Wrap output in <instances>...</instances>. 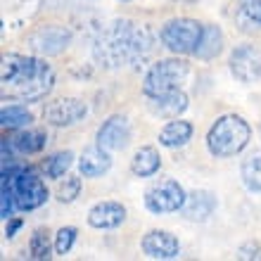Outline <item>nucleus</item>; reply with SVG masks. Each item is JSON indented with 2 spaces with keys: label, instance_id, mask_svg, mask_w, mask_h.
Masks as SVG:
<instances>
[{
  "label": "nucleus",
  "instance_id": "nucleus-12",
  "mask_svg": "<svg viewBox=\"0 0 261 261\" xmlns=\"http://www.w3.org/2000/svg\"><path fill=\"white\" fill-rule=\"evenodd\" d=\"M126 221V206L114 199H105L97 202L95 206H90L88 212V226L97 228V230H112L119 228Z\"/></svg>",
  "mask_w": 261,
  "mask_h": 261
},
{
  "label": "nucleus",
  "instance_id": "nucleus-15",
  "mask_svg": "<svg viewBox=\"0 0 261 261\" xmlns=\"http://www.w3.org/2000/svg\"><path fill=\"white\" fill-rule=\"evenodd\" d=\"M112 169V154L110 150H105L102 145H93L86 147L79 159V171L83 178H100Z\"/></svg>",
  "mask_w": 261,
  "mask_h": 261
},
{
  "label": "nucleus",
  "instance_id": "nucleus-8",
  "mask_svg": "<svg viewBox=\"0 0 261 261\" xmlns=\"http://www.w3.org/2000/svg\"><path fill=\"white\" fill-rule=\"evenodd\" d=\"M71 31L67 27H60V24H45V27H38L34 34L27 38L29 48L34 50L36 55L43 57H55L62 55L64 50L71 45Z\"/></svg>",
  "mask_w": 261,
  "mask_h": 261
},
{
  "label": "nucleus",
  "instance_id": "nucleus-29",
  "mask_svg": "<svg viewBox=\"0 0 261 261\" xmlns=\"http://www.w3.org/2000/svg\"><path fill=\"white\" fill-rule=\"evenodd\" d=\"M24 226V221L21 219H7V223H5V238H14V235H17V230H19V228Z\"/></svg>",
  "mask_w": 261,
  "mask_h": 261
},
{
  "label": "nucleus",
  "instance_id": "nucleus-4",
  "mask_svg": "<svg viewBox=\"0 0 261 261\" xmlns=\"http://www.w3.org/2000/svg\"><path fill=\"white\" fill-rule=\"evenodd\" d=\"M188 74H190V64L186 60H178V55L157 60L143 79V95L154 97L173 88H180V83L188 79Z\"/></svg>",
  "mask_w": 261,
  "mask_h": 261
},
{
  "label": "nucleus",
  "instance_id": "nucleus-25",
  "mask_svg": "<svg viewBox=\"0 0 261 261\" xmlns=\"http://www.w3.org/2000/svg\"><path fill=\"white\" fill-rule=\"evenodd\" d=\"M53 242H50V233L45 228H36L34 235H31V242H29V256L36 261H45L53 256Z\"/></svg>",
  "mask_w": 261,
  "mask_h": 261
},
{
  "label": "nucleus",
  "instance_id": "nucleus-5",
  "mask_svg": "<svg viewBox=\"0 0 261 261\" xmlns=\"http://www.w3.org/2000/svg\"><path fill=\"white\" fill-rule=\"evenodd\" d=\"M204 34V24L190 17H176L169 19L159 31V41L173 55H195L199 41Z\"/></svg>",
  "mask_w": 261,
  "mask_h": 261
},
{
  "label": "nucleus",
  "instance_id": "nucleus-14",
  "mask_svg": "<svg viewBox=\"0 0 261 261\" xmlns=\"http://www.w3.org/2000/svg\"><path fill=\"white\" fill-rule=\"evenodd\" d=\"M150 102V112L154 117H162V119H178L183 112L188 110V95L183 93L180 88H173L169 93H162V95H154V97H147Z\"/></svg>",
  "mask_w": 261,
  "mask_h": 261
},
{
  "label": "nucleus",
  "instance_id": "nucleus-30",
  "mask_svg": "<svg viewBox=\"0 0 261 261\" xmlns=\"http://www.w3.org/2000/svg\"><path fill=\"white\" fill-rule=\"evenodd\" d=\"M124 3H128V0H124Z\"/></svg>",
  "mask_w": 261,
  "mask_h": 261
},
{
  "label": "nucleus",
  "instance_id": "nucleus-27",
  "mask_svg": "<svg viewBox=\"0 0 261 261\" xmlns=\"http://www.w3.org/2000/svg\"><path fill=\"white\" fill-rule=\"evenodd\" d=\"M76 235H79V230H76L74 226H64L57 230V235H55V254L57 256H64L71 252V247H74V242H76Z\"/></svg>",
  "mask_w": 261,
  "mask_h": 261
},
{
  "label": "nucleus",
  "instance_id": "nucleus-28",
  "mask_svg": "<svg viewBox=\"0 0 261 261\" xmlns=\"http://www.w3.org/2000/svg\"><path fill=\"white\" fill-rule=\"evenodd\" d=\"M238 259L261 261V245H259V242H245V245L238 249Z\"/></svg>",
  "mask_w": 261,
  "mask_h": 261
},
{
  "label": "nucleus",
  "instance_id": "nucleus-20",
  "mask_svg": "<svg viewBox=\"0 0 261 261\" xmlns=\"http://www.w3.org/2000/svg\"><path fill=\"white\" fill-rule=\"evenodd\" d=\"M12 145L17 154H38L43 147L48 145V136L45 130H24L21 128L17 136L12 138Z\"/></svg>",
  "mask_w": 261,
  "mask_h": 261
},
{
  "label": "nucleus",
  "instance_id": "nucleus-6",
  "mask_svg": "<svg viewBox=\"0 0 261 261\" xmlns=\"http://www.w3.org/2000/svg\"><path fill=\"white\" fill-rule=\"evenodd\" d=\"M186 197H188V193L183 190V186H180L178 180L162 178L145 190L143 202H145V209L150 214H173L183 209Z\"/></svg>",
  "mask_w": 261,
  "mask_h": 261
},
{
  "label": "nucleus",
  "instance_id": "nucleus-1",
  "mask_svg": "<svg viewBox=\"0 0 261 261\" xmlns=\"http://www.w3.org/2000/svg\"><path fill=\"white\" fill-rule=\"evenodd\" d=\"M152 45L154 38L150 27H136L128 19H117L100 31L93 45V57L102 67L117 69L124 64L143 62L152 53Z\"/></svg>",
  "mask_w": 261,
  "mask_h": 261
},
{
  "label": "nucleus",
  "instance_id": "nucleus-10",
  "mask_svg": "<svg viewBox=\"0 0 261 261\" xmlns=\"http://www.w3.org/2000/svg\"><path fill=\"white\" fill-rule=\"evenodd\" d=\"M230 74L240 83H254L261 79V50L252 43H242L230 53Z\"/></svg>",
  "mask_w": 261,
  "mask_h": 261
},
{
  "label": "nucleus",
  "instance_id": "nucleus-11",
  "mask_svg": "<svg viewBox=\"0 0 261 261\" xmlns=\"http://www.w3.org/2000/svg\"><path fill=\"white\" fill-rule=\"evenodd\" d=\"M97 145H102L105 150L117 152L124 150L130 140V124L124 114H112L107 121H102V126L97 128L95 136Z\"/></svg>",
  "mask_w": 261,
  "mask_h": 261
},
{
  "label": "nucleus",
  "instance_id": "nucleus-16",
  "mask_svg": "<svg viewBox=\"0 0 261 261\" xmlns=\"http://www.w3.org/2000/svg\"><path fill=\"white\" fill-rule=\"evenodd\" d=\"M214 209H216V195L209 193V190H193V193H188L186 204H183L180 212H183V216L188 221L202 223V221L212 216Z\"/></svg>",
  "mask_w": 261,
  "mask_h": 261
},
{
  "label": "nucleus",
  "instance_id": "nucleus-13",
  "mask_svg": "<svg viewBox=\"0 0 261 261\" xmlns=\"http://www.w3.org/2000/svg\"><path fill=\"white\" fill-rule=\"evenodd\" d=\"M143 252L150 259H162V261L176 259L180 252L178 238L171 235L169 230H150L143 238Z\"/></svg>",
  "mask_w": 261,
  "mask_h": 261
},
{
  "label": "nucleus",
  "instance_id": "nucleus-24",
  "mask_svg": "<svg viewBox=\"0 0 261 261\" xmlns=\"http://www.w3.org/2000/svg\"><path fill=\"white\" fill-rule=\"evenodd\" d=\"M240 176L249 193H261V154H252L242 162Z\"/></svg>",
  "mask_w": 261,
  "mask_h": 261
},
{
  "label": "nucleus",
  "instance_id": "nucleus-7",
  "mask_svg": "<svg viewBox=\"0 0 261 261\" xmlns=\"http://www.w3.org/2000/svg\"><path fill=\"white\" fill-rule=\"evenodd\" d=\"M12 190L14 199H17V209H21V212H34V209L45 204L50 197L43 178L31 166H24L12 178Z\"/></svg>",
  "mask_w": 261,
  "mask_h": 261
},
{
  "label": "nucleus",
  "instance_id": "nucleus-18",
  "mask_svg": "<svg viewBox=\"0 0 261 261\" xmlns=\"http://www.w3.org/2000/svg\"><path fill=\"white\" fill-rule=\"evenodd\" d=\"M162 166V157H159V150L152 147V145H143L140 150H136L133 159H130V171L138 178H150L159 171Z\"/></svg>",
  "mask_w": 261,
  "mask_h": 261
},
{
  "label": "nucleus",
  "instance_id": "nucleus-21",
  "mask_svg": "<svg viewBox=\"0 0 261 261\" xmlns=\"http://www.w3.org/2000/svg\"><path fill=\"white\" fill-rule=\"evenodd\" d=\"M34 114L24 107V105H5L0 110V126L5 130H21L31 126Z\"/></svg>",
  "mask_w": 261,
  "mask_h": 261
},
{
  "label": "nucleus",
  "instance_id": "nucleus-23",
  "mask_svg": "<svg viewBox=\"0 0 261 261\" xmlns=\"http://www.w3.org/2000/svg\"><path fill=\"white\" fill-rule=\"evenodd\" d=\"M71 164H74V152H69V150L55 152L53 157H48L43 162V173H45L48 178L60 180L64 173L71 169Z\"/></svg>",
  "mask_w": 261,
  "mask_h": 261
},
{
  "label": "nucleus",
  "instance_id": "nucleus-3",
  "mask_svg": "<svg viewBox=\"0 0 261 261\" xmlns=\"http://www.w3.org/2000/svg\"><path fill=\"white\" fill-rule=\"evenodd\" d=\"M252 128L240 114H223L212 124L206 133V150L216 159H228L240 154L249 145Z\"/></svg>",
  "mask_w": 261,
  "mask_h": 261
},
{
  "label": "nucleus",
  "instance_id": "nucleus-17",
  "mask_svg": "<svg viewBox=\"0 0 261 261\" xmlns=\"http://www.w3.org/2000/svg\"><path fill=\"white\" fill-rule=\"evenodd\" d=\"M193 124L190 121H183V119H171L164 128L159 130V145H164L169 150H178V147H186L190 140H193Z\"/></svg>",
  "mask_w": 261,
  "mask_h": 261
},
{
  "label": "nucleus",
  "instance_id": "nucleus-22",
  "mask_svg": "<svg viewBox=\"0 0 261 261\" xmlns=\"http://www.w3.org/2000/svg\"><path fill=\"white\" fill-rule=\"evenodd\" d=\"M235 21L242 31L261 29V0H238V14Z\"/></svg>",
  "mask_w": 261,
  "mask_h": 261
},
{
  "label": "nucleus",
  "instance_id": "nucleus-19",
  "mask_svg": "<svg viewBox=\"0 0 261 261\" xmlns=\"http://www.w3.org/2000/svg\"><path fill=\"white\" fill-rule=\"evenodd\" d=\"M221 53H223V31L216 24H204V34H202V41L195 50V57L209 62L214 57H219Z\"/></svg>",
  "mask_w": 261,
  "mask_h": 261
},
{
  "label": "nucleus",
  "instance_id": "nucleus-9",
  "mask_svg": "<svg viewBox=\"0 0 261 261\" xmlns=\"http://www.w3.org/2000/svg\"><path fill=\"white\" fill-rule=\"evenodd\" d=\"M86 114H88V107L79 97H60L55 102L45 105V110H43V119L55 128H67V126L79 124L86 119Z\"/></svg>",
  "mask_w": 261,
  "mask_h": 261
},
{
  "label": "nucleus",
  "instance_id": "nucleus-2",
  "mask_svg": "<svg viewBox=\"0 0 261 261\" xmlns=\"http://www.w3.org/2000/svg\"><path fill=\"white\" fill-rule=\"evenodd\" d=\"M3 97L19 102H38L55 88V71L43 57L5 55L3 57Z\"/></svg>",
  "mask_w": 261,
  "mask_h": 261
},
{
  "label": "nucleus",
  "instance_id": "nucleus-26",
  "mask_svg": "<svg viewBox=\"0 0 261 261\" xmlns=\"http://www.w3.org/2000/svg\"><path fill=\"white\" fill-rule=\"evenodd\" d=\"M81 178L79 176H67V178L57 186V199L62 202V204H71L79 195H81Z\"/></svg>",
  "mask_w": 261,
  "mask_h": 261
}]
</instances>
